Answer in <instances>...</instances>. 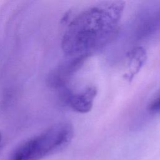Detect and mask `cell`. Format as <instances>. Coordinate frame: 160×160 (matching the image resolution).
<instances>
[{
  "label": "cell",
  "mask_w": 160,
  "mask_h": 160,
  "mask_svg": "<svg viewBox=\"0 0 160 160\" xmlns=\"http://www.w3.org/2000/svg\"><path fill=\"white\" fill-rule=\"evenodd\" d=\"M124 6L121 1H103L79 12L62 38L64 54L89 57L109 44L118 34Z\"/></svg>",
  "instance_id": "cell-1"
},
{
  "label": "cell",
  "mask_w": 160,
  "mask_h": 160,
  "mask_svg": "<svg viewBox=\"0 0 160 160\" xmlns=\"http://www.w3.org/2000/svg\"><path fill=\"white\" fill-rule=\"evenodd\" d=\"M73 135V128L69 122L56 124L21 143L11 152L8 160H40L66 147Z\"/></svg>",
  "instance_id": "cell-2"
},
{
  "label": "cell",
  "mask_w": 160,
  "mask_h": 160,
  "mask_svg": "<svg viewBox=\"0 0 160 160\" xmlns=\"http://www.w3.org/2000/svg\"><path fill=\"white\" fill-rule=\"evenodd\" d=\"M51 71L47 78L48 85L54 89L65 88L72 76L89 58L87 56L70 57Z\"/></svg>",
  "instance_id": "cell-3"
},
{
  "label": "cell",
  "mask_w": 160,
  "mask_h": 160,
  "mask_svg": "<svg viewBox=\"0 0 160 160\" xmlns=\"http://www.w3.org/2000/svg\"><path fill=\"white\" fill-rule=\"evenodd\" d=\"M160 31V6L142 12L136 20L134 37L137 41L149 39Z\"/></svg>",
  "instance_id": "cell-4"
},
{
  "label": "cell",
  "mask_w": 160,
  "mask_h": 160,
  "mask_svg": "<svg viewBox=\"0 0 160 160\" xmlns=\"http://www.w3.org/2000/svg\"><path fill=\"white\" fill-rule=\"evenodd\" d=\"M96 94V88L89 86L75 94L68 90L63 99L64 101L74 111L79 113H87L91 110Z\"/></svg>",
  "instance_id": "cell-5"
},
{
  "label": "cell",
  "mask_w": 160,
  "mask_h": 160,
  "mask_svg": "<svg viewBox=\"0 0 160 160\" xmlns=\"http://www.w3.org/2000/svg\"><path fill=\"white\" fill-rule=\"evenodd\" d=\"M129 68L130 74L129 78L131 80L141 69L146 60V51L142 47H136L128 54Z\"/></svg>",
  "instance_id": "cell-6"
},
{
  "label": "cell",
  "mask_w": 160,
  "mask_h": 160,
  "mask_svg": "<svg viewBox=\"0 0 160 160\" xmlns=\"http://www.w3.org/2000/svg\"><path fill=\"white\" fill-rule=\"evenodd\" d=\"M149 109L154 113L160 112V96L151 102L149 105Z\"/></svg>",
  "instance_id": "cell-7"
},
{
  "label": "cell",
  "mask_w": 160,
  "mask_h": 160,
  "mask_svg": "<svg viewBox=\"0 0 160 160\" xmlns=\"http://www.w3.org/2000/svg\"><path fill=\"white\" fill-rule=\"evenodd\" d=\"M2 136L1 132H0V147H1V145L2 143Z\"/></svg>",
  "instance_id": "cell-8"
}]
</instances>
